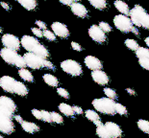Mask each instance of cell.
<instances>
[{
    "mask_svg": "<svg viewBox=\"0 0 149 138\" xmlns=\"http://www.w3.org/2000/svg\"><path fill=\"white\" fill-rule=\"evenodd\" d=\"M0 86L6 92L17 94L18 96H26L28 94L27 86L11 76H3L0 78Z\"/></svg>",
    "mask_w": 149,
    "mask_h": 138,
    "instance_id": "obj_1",
    "label": "cell"
},
{
    "mask_svg": "<svg viewBox=\"0 0 149 138\" xmlns=\"http://www.w3.org/2000/svg\"><path fill=\"white\" fill-rule=\"evenodd\" d=\"M21 46L28 51V53H32V54L40 56L44 59H46L49 56V52L45 47H44L39 40L35 39L34 37L31 36H23L20 39Z\"/></svg>",
    "mask_w": 149,
    "mask_h": 138,
    "instance_id": "obj_2",
    "label": "cell"
},
{
    "mask_svg": "<svg viewBox=\"0 0 149 138\" xmlns=\"http://www.w3.org/2000/svg\"><path fill=\"white\" fill-rule=\"evenodd\" d=\"M130 18L134 26L149 30V14H147V12L141 6L136 5L132 9L130 12Z\"/></svg>",
    "mask_w": 149,
    "mask_h": 138,
    "instance_id": "obj_3",
    "label": "cell"
},
{
    "mask_svg": "<svg viewBox=\"0 0 149 138\" xmlns=\"http://www.w3.org/2000/svg\"><path fill=\"white\" fill-rule=\"evenodd\" d=\"M26 66L31 69H40V68H47L49 70H54L55 67L51 61H47L40 56L32 54V53H26L23 56Z\"/></svg>",
    "mask_w": 149,
    "mask_h": 138,
    "instance_id": "obj_4",
    "label": "cell"
},
{
    "mask_svg": "<svg viewBox=\"0 0 149 138\" xmlns=\"http://www.w3.org/2000/svg\"><path fill=\"white\" fill-rule=\"evenodd\" d=\"M0 56L8 64L14 65L17 68H24L26 66L24 58L17 54V51L8 48H3L0 51Z\"/></svg>",
    "mask_w": 149,
    "mask_h": 138,
    "instance_id": "obj_5",
    "label": "cell"
},
{
    "mask_svg": "<svg viewBox=\"0 0 149 138\" xmlns=\"http://www.w3.org/2000/svg\"><path fill=\"white\" fill-rule=\"evenodd\" d=\"M116 104L115 101L110 98H98L93 101V106L95 110L103 114L113 115L116 114Z\"/></svg>",
    "mask_w": 149,
    "mask_h": 138,
    "instance_id": "obj_6",
    "label": "cell"
},
{
    "mask_svg": "<svg viewBox=\"0 0 149 138\" xmlns=\"http://www.w3.org/2000/svg\"><path fill=\"white\" fill-rule=\"evenodd\" d=\"M62 70H64L66 74L70 75V76H80L83 73V69H82L81 64L73 59H65L61 63Z\"/></svg>",
    "mask_w": 149,
    "mask_h": 138,
    "instance_id": "obj_7",
    "label": "cell"
},
{
    "mask_svg": "<svg viewBox=\"0 0 149 138\" xmlns=\"http://www.w3.org/2000/svg\"><path fill=\"white\" fill-rule=\"evenodd\" d=\"M113 24H115V26L122 33L131 32L132 28L134 26L131 18L127 17V15H124V14L116 15V17H113Z\"/></svg>",
    "mask_w": 149,
    "mask_h": 138,
    "instance_id": "obj_8",
    "label": "cell"
},
{
    "mask_svg": "<svg viewBox=\"0 0 149 138\" xmlns=\"http://www.w3.org/2000/svg\"><path fill=\"white\" fill-rule=\"evenodd\" d=\"M15 126L13 123V116L0 112V131L5 134L14 132Z\"/></svg>",
    "mask_w": 149,
    "mask_h": 138,
    "instance_id": "obj_9",
    "label": "cell"
},
{
    "mask_svg": "<svg viewBox=\"0 0 149 138\" xmlns=\"http://www.w3.org/2000/svg\"><path fill=\"white\" fill-rule=\"evenodd\" d=\"M17 110V106L11 98L7 96H0V112L14 116Z\"/></svg>",
    "mask_w": 149,
    "mask_h": 138,
    "instance_id": "obj_10",
    "label": "cell"
},
{
    "mask_svg": "<svg viewBox=\"0 0 149 138\" xmlns=\"http://www.w3.org/2000/svg\"><path fill=\"white\" fill-rule=\"evenodd\" d=\"M1 41H2V44L5 46V48L15 50V51L19 50L20 45H21L20 40L18 39V37H17L15 34H3L1 37Z\"/></svg>",
    "mask_w": 149,
    "mask_h": 138,
    "instance_id": "obj_11",
    "label": "cell"
},
{
    "mask_svg": "<svg viewBox=\"0 0 149 138\" xmlns=\"http://www.w3.org/2000/svg\"><path fill=\"white\" fill-rule=\"evenodd\" d=\"M88 36L91 37V39L97 43H103L106 41V33L103 32V30L97 25H91L90 27Z\"/></svg>",
    "mask_w": 149,
    "mask_h": 138,
    "instance_id": "obj_12",
    "label": "cell"
},
{
    "mask_svg": "<svg viewBox=\"0 0 149 138\" xmlns=\"http://www.w3.org/2000/svg\"><path fill=\"white\" fill-rule=\"evenodd\" d=\"M51 28L53 33L57 37H62V39H66L69 36V31L68 29V27L61 22H53L51 25Z\"/></svg>",
    "mask_w": 149,
    "mask_h": 138,
    "instance_id": "obj_13",
    "label": "cell"
},
{
    "mask_svg": "<svg viewBox=\"0 0 149 138\" xmlns=\"http://www.w3.org/2000/svg\"><path fill=\"white\" fill-rule=\"evenodd\" d=\"M91 78L93 80L98 83L99 86H106L109 83V77L108 75L102 70H94L91 72Z\"/></svg>",
    "mask_w": 149,
    "mask_h": 138,
    "instance_id": "obj_14",
    "label": "cell"
},
{
    "mask_svg": "<svg viewBox=\"0 0 149 138\" xmlns=\"http://www.w3.org/2000/svg\"><path fill=\"white\" fill-rule=\"evenodd\" d=\"M84 62H85L86 66L93 71L101 70V69H102V63H101L100 59L93 57V56H87V57L85 58Z\"/></svg>",
    "mask_w": 149,
    "mask_h": 138,
    "instance_id": "obj_15",
    "label": "cell"
},
{
    "mask_svg": "<svg viewBox=\"0 0 149 138\" xmlns=\"http://www.w3.org/2000/svg\"><path fill=\"white\" fill-rule=\"evenodd\" d=\"M105 127L107 128V130L109 131L110 135L112 136V138H120L121 137L122 130L117 124L113 123V122H107L105 124Z\"/></svg>",
    "mask_w": 149,
    "mask_h": 138,
    "instance_id": "obj_16",
    "label": "cell"
},
{
    "mask_svg": "<svg viewBox=\"0 0 149 138\" xmlns=\"http://www.w3.org/2000/svg\"><path fill=\"white\" fill-rule=\"evenodd\" d=\"M70 9H71V12H73L75 15H77L78 17H81V18H84L88 15V10L86 9V7L81 4L79 2H74L73 4L70 6Z\"/></svg>",
    "mask_w": 149,
    "mask_h": 138,
    "instance_id": "obj_17",
    "label": "cell"
},
{
    "mask_svg": "<svg viewBox=\"0 0 149 138\" xmlns=\"http://www.w3.org/2000/svg\"><path fill=\"white\" fill-rule=\"evenodd\" d=\"M85 114H86V117H87L90 121L93 122L96 127H99V126H101V125H103L102 123H101L99 115H98L94 110L88 109V110L85 112Z\"/></svg>",
    "mask_w": 149,
    "mask_h": 138,
    "instance_id": "obj_18",
    "label": "cell"
},
{
    "mask_svg": "<svg viewBox=\"0 0 149 138\" xmlns=\"http://www.w3.org/2000/svg\"><path fill=\"white\" fill-rule=\"evenodd\" d=\"M113 5H115L116 9L118 12H121L122 14L124 15H128L130 14V9H129V6L126 4L125 2L121 1V0H116V1H115V3H113Z\"/></svg>",
    "mask_w": 149,
    "mask_h": 138,
    "instance_id": "obj_19",
    "label": "cell"
},
{
    "mask_svg": "<svg viewBox=\"0 0 149 138\" xmlns=\"http://www.w3.org/2000/svg\"><path fill=\"white\" fill-rule=\"evenodd\" d=\"M22 128L26 131L28 133H35V132H38L39 131V127L37 126L35 123H32V122H27V121H23L22 123L20 124Z\"/></svg>",
    "mask_w": 149,
    "mask_h": 138,
    "instance_id": "obj_20",
    "label": "cell"
},
{
    "mask_svg": "<svg viewBox=\"0 0 149 138\" xmlns=\"http://www.w3.org/2000/svg\"><path fill=\"white\" fill-rule=\"evenodd\" d=\"M59 109L60 111L62 112L63 114H65V116H68V117H71V116H74V110L72 108V106H70L68 104L62 103L59 105Z\"/></svg>",
    "mask_w": 149,
    "mask_h": 138,
    "instance_id": "obj_21",
    "label": "cell"
},
{
    "mask_svg": "<svg viewBox=\"0 0 149 138\" xmlns=\"http://www.w3.org/2000/svg\"><path fill=\"white\" fill-rule=\"evenodd\" d=\"M17 1L28 11H33L37 7V0H17Z\"/></svg>",
    "mask_w": 149,
    "mask_h": 138,
    "instance_id": "obj_22",
    "label": "cell"
},
{
    "mask_svg": "<svg viewBox=\"0 0 149 138\" xmlns=\"http://www.w3.org/2000/svg\"><path fill=\"white\" fill-rule=\"evenodd\" d=\"M18 75H19V77L22 80L26 81L28 83H33L34 81V77L32 73H31L29 70H27V69L20 68L19 70H18Z\"/></svg>",
    "mask_w": 149,
    "mask_h": 138,
    "instance_id": "obj_23",
    "label": "cell"
},
{
    "mask_svg": "<svg viewBox=\"0 0 149 138\" xmlns=\"http://www.w3.org/2000/svg\"><path fill=\"white\" fill-rule=\"evenodd\" d=\"M43 81L46 84H48V86H53V87H57L59 84L58 79L51 74H44L43 75Z\"/></svg>",
    "mask_w": 149,
    "mask_h": 138,
    "instance_id": "obj_24",
    "label": "cell"
},
{
    "mask_svg": "<svg viewBox=\"0 0 149 138\" xmlns=\"http://www.w3.org/2000/svg\"><path fill=\"white\" fill-rule=\"evenodd\" d=\"M96 134L100 138H112V136L110 135L109 131L107 130V128L105 127V125H101V126L96 128Z\"/></svg>",
    "mask_w": 149,
    "mask_h": 138,
    "instance_id": "obj_25",
    "label": "cell"
},
{
    "mask_svg": "<svg viewBox=\"0 0 149 138\" xmlns=\"http://www.w3.org/2000/svg\"><path fill=\"white\" fill-rule=\"evenodd\" d=\"M136 56L139 59H149V49L144 48V47H139L136 51Z\"/></svg>",
    "mask_w": 149,
    "mask_h": 138,
    "instance_id": "obj_26",
    "label": "cell"
},
{
    "mask_svg": "<svg viewBox=\"0 0 149 138\" xmlns=\"http://www.w3.org/2000/svg\"><path fill=\"white\" fill-rule=\"evenodd\" d=\"M91 5L97 10H104L107 7L106 0H90Z\"/></svg>",
    "mask_w": 149,
    "mask_h": 138,
    "instance_id": "obj_27",
    "label": "cell"
},
{
    "mask_svg": "<svg viewBox=\"0 0 149 138\" xmlns=\"http://www.w3.org/2000/svg\"><path fill=\"white\" fill-rule=\"evenodd\" d=\"M138 127L141 131L149 134V121L144 119H139L138 121Z\"/></svg>",
    "mask_w": 149,
    "mask_h": 138,
    "instance_id": "obj_28",
    "label": "cell"
},
{
    "mask_svg": "<svg viewBox=\"0 0 149 138\" xmlns=\"http://www.w3.org/2000/svg\"><path fill=\"white\" fill-rule=\"evenodd\" d=\"M125 45L127 47L128 49L132 50V51H137V50L139 48V43L136 41L135 39H128L125 40Z\"/></svg>",
    "mask_w": 149,
    "mask_h": 138,
    "instance_id": "obj_29",
    "label": "cell"
},
{
    "mask_svg": "<svg viewBox=\"0 0 149 138\" xmlns=\"http://www.w3.org/2000/svg\"><path fill=\"white\" fill-rule=\"evenodd\" d=\"M104 93H105V95L107 96V98H110L112 100L116 99V97H117L116 92L113 89L110 88V87H106V88H104Z\"/></svg>",
    "mask_w": 149,
    "mask_h": 138,
    "instance_id": "obj_30",
    "label": "cell"
},
{
    "mask_svg": "<svg viewBox=\"0 0 149 138\" xmlns=\"http://www.w3.org/2000/svg\"><path fill=\"white\" fill-rule=\"evenodd\" d=\"M116 112L120 115H127V108L121 104H116Z\"/></svg>",
    "mask_w": 149,
    "mask_h": 138,
    "instance_id": "obj_31",
    "label": "cell"
},
{
    "mask_svg": "<svg viewBox=\"0 0 149 138\" xmlns=\"http://www.w3.org/2000/svg\"><path fill=\"white\" fill-rule=\"evenodd\" d=\"M51 119H52V122L56 124H62L63 122H64V119L61 116V114L57 113V112L53 111L51 112Z\"/></svg>",
    "mask_w": 149,
    "mask_h": 138,
    "instance_id": "obj_32",
    "label": "cell"
},
{
    "mask_svg": "<svg viewBox=\"0 0 149 138\" xmlns=\"http://www.w3.org/2000/svg\"><path fill=\"white\" fill-rule=\"evenodd\" d=\"M42 111V120L46 122V123H51V112H48L46 110H40Z\"/></svg>",
    "mask_w": 149,
    "mask_h": 138,
    "instance_id": "obj_33",
    "label": "cell"
},
{
    "mask_svg": "<svg viewBox=\"0 0 149 138\" xmlns=\"http://www.w3.org/2000/svg\"><path fill=\"white\" fill-rule=\"evenodd\" d=\"M43 37H45L47 40H50V41H54L56 39V34L53 32H50L49 30H44L43 31Z\"/></svg>",
    "mask_w": 149,
    "mask_h": 138,
    "instance_id": "obj_34",
    "label": "cell"
},
{
    "mask_svg": "<svg viewBox=\"0 0 149 138\" xmlns=\"http://www.w3.org/2000/svg\"><path fill=\"white\" fill-rule=\"evenodd\" d=\"M101 29L103 30V32H105V33H109L112 31V27L110 26V24L109 23H107L105 22V21H101V22H99V25H98Z\"/></svg>",
    "mask_w": 149,
    "mask_h": 138,
    "instance_id": "obj_35",
    "label": "cell"
},
{
    "mask_svg": "<svg viewBox=\"0 0 149 138\" xmlns=\"http://www.w3.org/2000/svg\"><path fill=\"white\" fill-rule=\"evenodd\" d=\"M57 93H58L61 97H63V98H65V99H68L69 98L68 91L66 89L63 88V87H59V88L57 89Z\"/></svg>",
    "mask_w": 149,
    "mask_h": 138,
    "instance_id": "obj_36",
    "label": "cell"
},
{
    "mask_svg": "<svg viewBox=\"0 0 149 138\" xmlns=\"http://www.w3.org/2000/svg\"><path fill=\"white\" fill-rule=\"evenodd\" d=\"M139 65H141L142 68H144L145 70L149 71V59H139Z\"/></svg>",
    "mask_w": 149,
    "mask_h": 138,
    "instance_id": "obj_37",
    "label": "cell"
},
{
    "mask_svg": "<svg viewBox=\"0 0 149 138\" xmlns=\"http://www.w3.org/2000/svg\"><path fill=\"white\" fill-rule=\"evenodd\" d=\"M31 31L33 32V34L38 37H43V32L42 30H40V28H32Z\"/></svg>",
    "mask_w": 149,
    "mask_h": 138,
    "instance_id": "obj_38",
    "label": "cell"
},
{
    "mask_svg": "<svg viewBox=\"0 0 149 138\" xmlns=\"http://www.w3.org/2000/svg\"><path fill=\"white\" fill-rule=\"evenodd\" d=\"M37 24V26L40 28V30H42V31H44V30H46V24L43 22V21H42V20H37L36 22H35Z\"/></svg>",
    "mask_w": 149,
    "mask_h": 138,
    "instance_id": "obj_39",
    "label": "cell"
},
{
    "mask_svg": "<svg viewBox=\"0 0 149 138\" xmlns=\"http://www.w3.org/2000/svg\"><path fill=\"white\" fill-rule=\"evenodd\" d=\"M32 114L39 120H42V111L39 110V109H33L32 110Z\"/></svg>",
    "mask_w": 149,
    "mask_h": 138,
    "instance_id": "obj_40",
    "label": "cell"
},
{
    "mask_svg": "<svg viewBox=\"0 0 149 138\" xmlns=\"http://www.w3.org/2000/svg\"><path fill=\"white\" fill-rule=\"evenodd\" d=\"M71 47H72V49L73 50H75V51H82V47H81V45L79 44V43H77V42H71Z\"/></svg>",
    "mask_w": 149,
    "mask_h": 138,
    "instance_id": "obj_41",
    "label": "cell"
},
{
    "mask_svg": "<svg viewBox=\"0 0 149 138\" xmlns=\"http://www.w3.org/2000/svg\"><path fill=\"white\" fill-rule=\"evenodd\" d=\"M72 108H73V110H74V113H76V114H82V113H83V109H82L80 106H72Z\"/></svg>",
    "mask_w": 149,
    "mask_h": 138,
    "instance_id": "obj_42",
    "label": "cell"
},
{
    "mask_svg": "<svg viewBox=\"0 0 149 138\" xmlns=\"http://www.w3.org/2000/svg\"><path fill=\"white\" fill-rule=\"evenodd\" d=\"M59 1L61 2L62 4H65L66 6H71L74 3L73 0H59Z\"/></svg>",
    "mask_w": 149,
    "mask_h": 138,
    "instance_id": "obj_43",
    "label": "cell"
},
{
    "mask_svg": "<svg viewBox=\"0 0 149 138\" xmlns=\"http://www.w3.org/2000/svg\"><path fill=\"white\" fill-rule=\"evenodd\" d=\"M0 5L2 6L3 9H5L6 11H9L10 10V6H9L7 3H5V2H0Z\"/></svg>",
    "mask_w": 149,
    "mask_h": 138,
    "instance_id": "obj_44",
    "label": "cell"
},
{
    "mask_svg": "<svg viewBox=\"0 0 149 138\" xmlns=\"http://www.w3.org/2000/svg\"><path fill=\"white\" fill-rule=\"evenodd\" d=\"M126 92H127L129 95H136V91L134 89H132V88H126Z\"/></svg>",
    "mask_w": 149,
    "mask_h": 138,
    "instance_id": "obj_45",
    "label": "cell"
},
{
    "mask_svg": "<svg viewBox=\"0 0 149 138\" xmlns=\"http://www.w3.org/2000/svg\"><path fill=\"white\" fill-rule=\"evenodd\" d=\"M131 32H132L133 34H135L136 36H139V30H138V28H137V27H135V26H133L132 30H131Z\"/></svg>",
    "mask_w": 149,
    "mask_h": 138,
    "instance_id": "obj_46",
    "label": "cell"
},
{
    "mask_svg": "<svg viewBox=\"0 0 149 138\" xmlns=\"http://www.w3.org/2000/svg\"><path fill=\"white\" fill-rule=\"evenodd\" d=\"M15 121L18 122V123H19V124H21L22 122H23V120H22V118H21V116H19V115L15 116Z\"/></svg>",
    "mask_w": 149,
    "mask_h": 138,
    "instance_id": "obj_47",
    "label": "cell"
},
{
    "mask_svg": "<svg viewBox=\"0 0 149 138\" xmlns=\"http://www.w3.org/2000/svg\"><path fill=\"white\" fill-rule=\"evenodd\" d=\"M145 44H146V45L149 47V37H146V39H145Z\"/></svg>",
    "mask_w": 149,
    "mask_h": 138,
    "instance_id": "obj_48",
    "label": "cell"
},
{
    "mask_svg": "<svg viewBox=\"0 0 149 138\" xmlns=\"http://www.w3.org/2000/svg\"><path fill=\"white\" fill-rule=\"evenodd\" d=\"M1 32H2V29H1V27H0V34H1Z\"/></svg>",
    "mask_w": 149,
    "mask_h": 138,
    "instance_id": "obj_49",
    "label": "cell"
},
{
    "mask_svg": "<svg viewBox=\"0 0 149 138\" xmlns=\"http://www.w3.org/2000/svg\"><path fill=\"white\" fill-rule=\"evenodd\" d=\"M73 1H80V0H73Z\"/></svg>",
    "mask_w": 149,
    "mask_h": 138,
    "instance_id": "obj_50",
    "label": "cell"
},
{
    "mask_svg": "<svg viewBox=\"0 0 149 138\" xmlns=\"http://www.w3.org/2000/svg\"><path fill=\"white\" fill-rule=\"evenodd\" d=\"M0 138H4V137H3V136H1V135H0Z\"/></svg>",
    "mask_w": 149,
    "mask_h": 138,
    "instance_id": "obj_51",
    "label": "cell"
},
{
    "mask_svg": "<svg viewBox=\"0 0 149 138\" xmlns=\"http://www.w3.org/2000/svg\"><path fill=\"white\" fill-rule=\"evenodd\" d=\"M88 1H90V0H88Z\"/></svg>",
    "mask_w": 149,
    "mask_h": 138,
    "instance_id": "obj_52",
    "label": "cell"
}]
</instances>
